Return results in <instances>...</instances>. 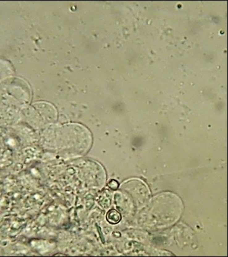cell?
<instances>
[{
    "instance_id": "cell-1",
    "label": "cell",
    "mask_w": 228,
    "mask_h": 257,
    "mask_svg": "<svg viewBox=\"0 0 228 257\" xmlns=\"http://www.w3.org/2000/svg\"><path fill=\"white\" fill-rule=\"evenodd\" d=\"M107 221L111 224H116L121 221V216L117 211L111 209L107 214Z\"/></svg>"
},
{
    "instance_id": "cell-2",
    "label": "cell",
    "mask_w": 228,
    "mask_h": 257,
    "mask_svg": "<svg viewBox=\"0 0 228 257\" xmlns=\"http://www.w3.org/2000/svg\"><path fill=\"white\" fill-rule=\"evenodd\" d=\"M118 183L115 180H112L109 183V186L111 188V189H113V190H116L118 188Z\"/></svg>"
}]
</instances>
